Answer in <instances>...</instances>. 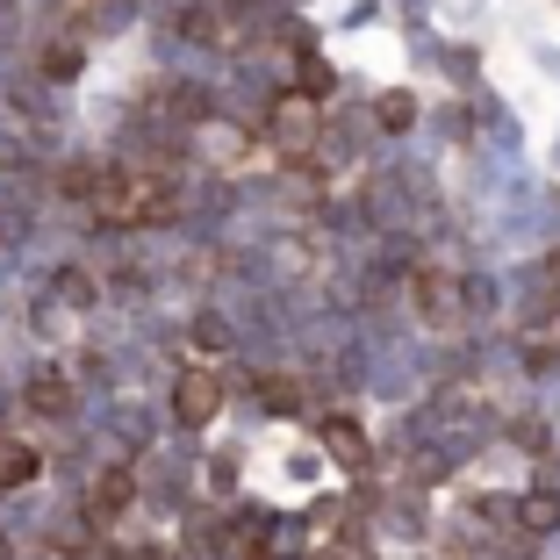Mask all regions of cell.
I'll list each match as a JSON object with an SVG mask.
<instances>
[{
    "label": "cell",
    "instance_id": "obj_11",
    "mask_svg": "<svg viewBox=\"0 0 560 560\" xmlns=\"http://www.w3.org/2000/svg\"><path fill=\"white\" fill-rule=\"evenodd\" d=\"M187 346H195V352H223V346H231V330L215 324V316H201V324L187 330Z\"/></svg>",
    "mask_w": 560,
    "mask_h": 560
},
{
    "label": "cell",
    "instance_id": "obj_1",
    "mask_svg": "<svg viewBox=\"0 0 560 560\" xmlns=\"http://www.w3.org/2000/svg\"><path fill=\"white\" fill-rule=\"evenodd\" d=\"M94 209L108 215V223H165V215H173V187H165L159 173H101Z\"/></svg>",
    "mask_w": 560,
    "mask_h": 560
},
{
    "label": "cell",
    "instance_id": "obj_6",
    "mask_svg": "<svg viewBox=\"0 0 560 560\" xmlns=\"http://www.w3.org/2000/svg\"><path fill=\"white\" fill-rule=\"evenodd\" d=\"M30 410L36 417H66L72 410V381L50 374V366H44V374H30Z\"/></svg>",
    "mask_w": 560,
    "mask_h": 560
},
{
    "label": "cell",
    "instance_id": "obj_17",
    "mask_svg": "<svg viewBox=\"0 0 560 560\" xmlns=\"http://www.w3.org/2000/svg\"><path fill=\"white\" fill-rule=\"evenodd\" d=\"M94 187H101V173H94V165H72V173H66V195L94 201Z\"/></svg>",
    "mask_w": 560,
    "mask_h": 560
},
{
    "label": "cell",
    "instance_id": "obj_16",
    "mask_svg": "<svg viewBox=\"0 0 560 560\" xmlns=\"http://www.w3.org/2000/svg\"><path fill=\"white\" fill-rule=\"evenodd\" d=\"M381 122H388V130H410V122H417V108H410L402 94H388V101H381Z\"/></svg>",
    "mask_w": 560,
    "mask_h": 560
},
{
    "label": "cell",
    "instance_id": "obj_18",
    "mask_svg": "<svg viewBox=\"0 0 560 560\" xmlns=\"http://www.w3.org/2000/svg\"><path fill=\"white\" fill-rule=\"evenodd\" d=\"M316 560H366L360 546H330V553H316Z\"/></svg>",
    "mask_w": 560,
    "mask_h": 560
},
{
    "label": "cell",
    "instance_id": "obj_10",
    "mask_svg": "<svg viewBox=\"0 0 560 560\" xmlns=\"http://www.w3.org/2000/svg\"><path fill=\"white\" fill-rule=\"evenodd\" d=\"M58 302H72V310H86V302H94V273H80V266H66V273H58Z\"/></svg>",
    "mask_w": 560,
    "mask_h": 560
},
{
    "label": "cell",
    "instance_id": "obj_19",
    "mask_svg": "<svg viewBox=\"0 0 560 560\" xmlns=\"http://www.w3.org/2000/svg\"><path fill=\"white\" fill-rule=\"evenodd\" d=\"M546 280H553V288H560V252H553V259H546Z\"/></svg>",
    "mask_w": 560,
    "mask_h": 560
},
{
    "label": "cell",
    "instance_id": "obj_3",
    "mask_svg": "<svg viewBox=\"0 0 560 560\" xmlns=\"http://www.w3.org/2000/svg\"><path fill=\"white\" fill-rule=\"evenodd\" d=\"M215 410H223V381H215L209 366H195V374H180V381H173V417H180L187 431L215 424Z\"/></svg>",
    "mask_w": 560,
    "mask_h": 560
},
{
    "label": "cell",
    "instance_id": "obj_13",
    "mask_svg": "<svg viewBox=\"0 0 560 560\" xmlns=\"http://www.w3.org/2000/svg\"><path fill=\"white\" fill-rule=\"evenodd\" d=\"M237 151H245V137H237V130H209V159L215 165H237Z\"/></svg>",
    "mask_w": 560,
    "mask_h": 560
},
{
    "label": "cell",
    "instance_id": "obj_2",
    "mask_svg": "<svg viewBox=\"0 0 560 560\" xmlns=\"http://www.w3.org/2000/svg\"><path fill=\"white\" fill-rule=\"evenodd\" d=\"M266 137H273L288 159L316 151V94H280L273 108H266Z\"/></svg>",
    "mask_w": 560,
    "mask_h": 560
},
{
    "label": "cell",
    "instance_id": "obj_7",
    "mask_svg": "<svg viewBox=\"0 0 560 560\" xmlns=\"http://www.w3.org/2000/svg\"><path fill=\"white\" fill-rule=\"evenodd\" d=\"M324 445H330V460L366 467V431L352 424V417H330V424H324Z\"/></svg>",
    "mask_w": 560,
    "mask_h": 560
},
{
    "label": "cell",
    "instance_id": "obj_14",
    "mask_svg": "<svg viewBox=\"0 0 560 560\" xmlns=\"http://www.w3.org/2000/svg\"><path fill=\"white\" fill-rule=\"evenodd\" d=\"M44 72H50V80H72V72H80V50H72V44L44 50Z\"/></svg>",
    "mask_w": 560,
    "mask_h": 560
},
{
    "label": "cell",
    "instance_id": "obj_4",
    "mask_svg": "<svg viewBox=\"0 0 560 560\" xmlns=\"http://www.w3.org/2000/svg\"><path fill=\"white\" fill-rule=\"evenodd\" d=\"M417 310H424L439 330H453L467 316V288L453 273H439V266H431V273H417Z\"/></svg>",
    "mask_w": 560,
    "mask_h": 560
},
{
    "label": "cell",
    "instance_id": "obj_15",
    "mask_svg": "<svg viewBox=\"0 0 560 560\" xmlns=\"http://www.w3.org/2000/svg\"><path fill=\"white\" fill-rule=\"evenodd\" d=\"M302 94H316V101L330 94V66L324 58H302Z\"/></svg>",
    "mask_w": 560,
    "mask_h": 560
},
{
    "label": "cell",
    "instance_id": "obj_20",
    "mask_svg": "<svg viewBox=\"0 0 560 560\" xmlns=\"http://www.w3.org/2000/svg\"><path fill=\"white\" fill-rule=\"evenodd\" d=\"M0 560H8V539H0Z\"/></svg>",
    "mask_w": 560,
    "mask_h": 560
},
{
    "label": "cell",
    "instance_id": "obj_8",
    "mask_svg": "<svg viewBox=\"0 0 560 560\" xmlns=\"http://www.w3.org/2000/svg\"><path fill=\"white\" fill-rule=\"evenodd\" d=\"M36 481V453L22 439H0V489H30Z\"/></svg>",
    "mask_w": 560,
    "mask_h": 560
},
{
    "label": "cell",
    "instance_id": "obj_12",
    "mask_svg": "<svg viewBox=\"0 0 560 560\" xmlns=\"http://www.w3.org/2000/svg\"><path fill=\"white\" fill-rule=\"evenodd\" d=\"M259 402H266V410H295V402H302V388H295L288 374H273V381L259 388Z\"/></svg>",
    "mask_w": 560,
    "mask_h": 560
},
{
    "label": "cell",
    "instance_id": "obj_9",
    "mask_svg": "<svg viewBox=\"0 0 560 560\" xmlns=\"http://www.w3.org/2000/svg\"><path fill=\"white\" fill-rule=\"evenodd\" d=\"M517 525H525V532H553V525H560V503H553L546 489H532L525 503H517Z\"/></svg>",
    "mask_w": 560,
    "mask_h": 560
},
{
    "label": "cell",
    "instance_id": "obj_5",
    "mask_svg": "<svg viewBox=\"0 0 560 560\" xmlns=\"http://www.w3.org/2000/svg\"><path fill=\"white\" fill-rule=\"evenodd\" d=\"M130 495H137V481L122 475V467H108V475L94 481V495H86V517H94V525H108V517L130 511Z\"/></svg>",
    "mask_w": 560,
    "mask_h": 560
}]
</instances>
